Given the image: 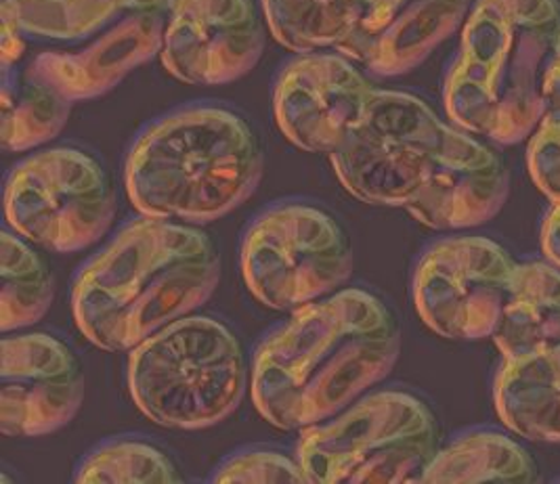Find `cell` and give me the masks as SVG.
I'll use <instances>...</instances> for the list:
<instances>
[{"label":"cell","instance_id":"12","mask_svg":"<svg viewBox=\"0 0 560 484\" xmlns=\"http://www.w3.org/2000/svg\"><path fill=\"white\" fill-rule=\"evenodd\" d=\"M265 49L255 0H171L162 63L196 86H219L248 74Z\"/></svg>","mask_w":560,"mask_h":484},{"label":"cell","instance_id":"27","mask_svg":"<svg viewBox=\"0 0 560 484\" xmlns=\"http://www.w3.org/2000/svg\"><path fill=\"white\" fill-rule=\"evenodd\" d=\"M544 103L546 111H560V40L544 78Z\"/></svg>","mask_w":560,"mask_h":484},{"label":"cell","instance_id":"7","mask_svg":"<svg viewBox=\"0 0 560 484\" xmlns=\"http://www.w3.org/2000/svg\"><path fill=\"white\" fill-rule=\"evenodd\" d=\"M441 442V424L427 399L390 388L303 428L299 461L308 483H422Z\"/></svg>","mask_w":560,"mask_h":484},{"label":"cell","instance_id":"23","mask_svg":"<svg viewBox=\"0 0 560 484\" xmlns=\"http://www.w3.org/2000/svg\"><path fill=\"white\" fill-rule=\"evenodd\" d=\"M77 483H180L177 465L162 449L137 438H112L80 461Z\"/></svg>","mask_w":560,"mask_h":484},{"label":"cell","instance_id":"19","mask_svg":"<svg viewBox=\"0 0 560 484\" xmlns=\"http://www.w3.org/2000/svg\"><path fill=\"white\" fill-rule=\"evenodd\" d=\"M539 465L509 434L477 428L441 445L422 483H535Z\"/></svg>","mask_w":560,"mask_h":484},{"label":"cell","instance_id":"25","mask_svg":"<svg viewBox=\"0 0 560 484\" xmlns=\"http://www.w3.org/2000/svg\"><path fill=\"white\" fill-rule=\"evenodd\" d=\"M527 164L539 191L555 202L560 200V111H546L532 132Z\"/></svg>","mask_w":560,"mask_h":484},{"label":"cell","instance_id":"15","mask_svg":"<svg viewBox=\"0 0 560 484\" xmlns=\"http://www.w3.org/2000/svg\"><path fill=\"white\" fill-rule=\"evenodd\" d=\"M509 193V166L500 152L468 130L447 127L427 179L406 208L431 229H468L491 221Z\"/></svg>","mask_w":560,"mask_h":484},{"label":"cell","instance_id":"5","mask_svg":"<svg viewBox=\"0 0 560 484\" xmlns=\"http://www.w3.org/2000/svg\"><path fill=\"white\" fill-rule=\"evenodd\" d=\"M171 0H2V55L70 102L112 91L162 51Z\"/></svg>","mask_w":560,"mask_h":484},{"label":"cell","instance_id":"8","mask_svg":"<svg viewBox=\"0 0 560 484\" xmlns=\"http://www.w3.org/2000/svg\"><path fill=\"white\" fill-rule=\"evenodd\" d=\"M246 285L262 305L294 310L315 303L353 273V246L328 210L308 202L265 208L242 239Z\"/></svg>","mask_w":560,"mask_h":484},{"label":"cell","instance_id":"3","mask_svg":"<svg viewBox=\"0 0 560 484\" xmlns=\"http://www.w3.org/2000/svg\"><path fill=\"white\" fill-rule=\"evenodd\" d=\"M262 164L258 132L244 114L191 103L139 132L125 160V182L141 214L205 225L255 193Z\"/></svg>","mask_w":560,"mask_h":484},{"label":"cell","instance_id":"11","mask_svg":"<svg viewBox=\"0 0 560 484\" xmlns=\"http://www.w3.org/2000/svg\"><path fill=\"white\" fill-rule=\"evenodd\" d=\"M516 264L504 246L487 237L434 241L418 258L411 283L422 321L450 340L489 338L506 305Z\"/></svg>","mask_w":560,"mask_h":484},{"label":"cell","instance_id":"17","mask_svg":"<svg viewBox=\"0 0 560 484\" xmlns=\"http://www.w3.org/2000/svg\"><path fill=\"white\" fill-rule=\"evenodd\" d=\"M491 338L506 361L560 346V267L550 260L516 264Z\"/></svg>","mask_w":560,"mask_h":484},{"label":"cell","instance_id":"24","mask_svg":"<svg viewBox=\"0 0 560 484\" xmlns=\"http://www.w3.org/2000/svg\"><path fill=\"white\" fill-rule=\"evenodd\" d=\"M212 483H308L301 461L273 449H244L225 459L212 474Z\"/></svg>","mask_w":560,"mask_h":484},{"label":"cell","instance_id":"14","mask_svg":"<svg viewBox=\"0 0 560 484\" xmlns=\"http://www.w3.org/2000/svg\"><path fill=\"white\" fill-rule=\"evenodd\" d=\"M84 401V374L72 349L49 333L2 340V434L47 436L68 426Z\"/></svg>","mask_w":560,"mask_h":484},{"label":"cell","instance_id":"10","mask_svg":"<svg viewBox=\"0 0 560 484\" xmlns=\"http://www.w3.org/2000/svg\"><path fill=\"white\" fill-rule=\"evenodd\" d=\"M445 128L424 99L401 91H376L330 153L331 166L357 200L406 208L433 166Z\"/></svg>","mask_w":560,"mask_h":484},{"label":"cell","instance_id":"21","mask_svg":"<svg viewBox=\"0 0 560 484\" xmlns=\"http://www.w3.org/2000/svg\"><path fill=\"white\" fill-rule=\"evenodd\" d=\"M370 0H262L265 20L290 51L338 49L353 32Z\"/></svg>","mask_w":560,"mask_h":484},{"label":"cell","instance_id":"18","mask_svg":"<svg viewBox=\"0 0 560 484\" xmlns=\"http://www.w3.org/2000/svg\"><path fill=\"white\" fill-rule=\"evenodd\" d=\"M495 409L512 433L560 442V346L506 361L495 378Z\"/></svg>","mask_w":560,"mask_h":484},{"label":"cell","instance_id":"6","mask_svg":"<svg viewBox=\"0 0 560 484\" xmlns=\"http://www.w3.org/2000/svg\"><path fill=\"white\" fill-rule=\"evenodd\" d=\"M246 357L230 326L187 315L162 328L128 357L130 394L152 422L200 430L230 417L244 399Z\"/></svg>","mask_w":560,"mask_h":484},{"label":"cell","instance_id":"9","mask_svg":"<svg viewBox=\"0 0 560 484\" xmlns=\"http://www.w3.org/2000/svg\"><path fill=\"white\" fill-rule=\"evenodd\" d=\"M9 225L52 252H78L102 239L116 196L102 162L72 145L32 153L4 180Z\"/></svg>","mask_w":560,"mask_h":484},{"label":"cell","instance_id":"4","mask_svg":"<svg viewBox=\"0 0 560 484\" xmlns=\"http://www.w3.org/2000/svg\"><path fill=\"white\" fill-rule=\"evenodd\" d=\"M559 40L560 0H477L443 82L447 116L500 145L527 139Z\"/></svg>","mask_w":560,"mask_h":484},{"label":"cell","instance_id":"20","mask_svg":"<svg viewBox=\"0 0 560 484\" xmlns=\"http://www.w3.org/2000/svg\"><path fill=\"white\" fill-rule=\"evenodd\" d=\"M72 103L26 63L2 55V147L30 152L55 139L66 127Z\"/></svg>","mask_w":560,"mask_h":484},{"label":"cell","instance_id":"26","mask_svg":"<svg viewBox=\"0 0 560 484\" xmlns=\"http://www.w3.org/2000/svg\"><path fill=\"white\" fill-rule=\"evenodd\" d=\"M541 248L546 258L560 267V200L555 202L541 227Z\"/></svg>","mask_w":560,"mask_h":484},{"label":"cell","instance_id":"1","mask_svg":"<svg viewBox=\"0 0 560 484\" xmlns=\"http://www.w3.org/2000/svg\"><path fill=\"white\" fill-rule=\"evenodd\" d=\"M399 353V321L368 290L299 306L256 346V409L283 430L326 422L383 382Z\"/></svg>","mask_w":560,"mask_h":484},{"label":"cell","instance_id":"22","mask_svg":"<svg viewBox=\"0 0 560 484\" xmlns=\"http://www.w3.org/2000/svg\"><path fill=\"white\" fill-rule=\"evenodd\" d=\"M2 332L38 323L52 303V275L43 256L2 231Z\"/></svg>","mask_w":560,"mask_h":484},{"label":"cell","instance_id":"13","mask_svg":"<svg viewBox=\"0 0 560 484\" xmlns=\"http://www.w3.org/2000/svg\"><path fill=\"white\" fill-rule=\"evenodd\" d=\"M376 88L342 52H303L288 61L273 86V114L290 143L331 153L347 137Z\"/></svg>","mask_w":560,"mask_h":484},{"label":"cell","instance_id":"16","mask_svg":"<svg viewBox=\"0 0 560 484\" xmlns=\"http://www.w3.org/2000/svg\"><path fill=\"white\" fill-rule=\"evenodd\" d=\"M470 0H370L355 32L336 49L376 76L420 66L466 17Z\"/></svg>","mask_w":560,"mask_h":484},{"label":"cell","instance_id":"2","mask_svg":"<svg viewBox=\"0 0 560 484\" xmlns=\"http://www.w3.org/2000/svg\"><path fill=\"white\" fill-rule=\"evenodd\" d=\"M219 278L221 258L206 231L143 214L78 271L74 319L103 351L127 353L205 305Z\"/></svg>","mask_w":560,"mask_h":484}]
</instances>
